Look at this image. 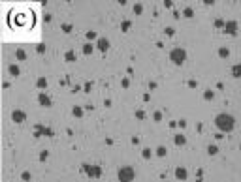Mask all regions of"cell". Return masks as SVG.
<instances>
[{
	"mask_svg": "<svg viewBox=\"0 0 241 182\" xmlns=\"http://www.w3.org/2000/svg\"><path fill=\"white\" fill-rule=\"evenodd\" d=\"M215 126H217L219 132L230 133L232 130L235 128V118L232 117V114H228V113H220V114H217V117H215Z\"/></svg>",
	"mask_w": 241,
	"mask_h": 182,
	"instance_id": "obj_1",
	"label": "cell"
},
{
	"mask_svg": "<svg viewBox=\"0 0 241 182\" xmlns=\"http://www.w3.org/2000/svg\"><path fill=\"white\" fill-rule=\"evenodd\" d=\"M170 60L175 66H183L187 62V51H185V47H173L170 51Z\"/></svg>",
	"mask_w": 241,
	"mask_h": 182,
	"instance_id": "obj_2",
	"label": "cell"
},
{
	"mask_svg": "<svg viewBox=\"0 0 241 182\" xmlns=\"http://www.w3.org/2000/svg\"><path fill=\"white\" fill-rule=\"evenodd\" d=\"M134 179H136L134 167H130V165H124V167L119 169V182H132Z\"/></svg>",
	"mask_w": 241,
	"mask_h": 182,
	"instance_id": "obj_3",
	"label": "cell"
},
{
	"mask_svg": "<svg viewBox=\"0 0 241 182\" xmlns=\"http://www.w3.org/2000/svg\"><path fill=\"white\" fill-rule=\"evenodd\" d=\"M83 171H85V175H89L91 179H98L100 175H102V167L100 165H83Z\"/></svg>",
	"mask_w": 241,
	"mask_h": 182,
	"instance_id": "obj_4",
	"label": "cell"
},
{
	"mask_svg": "<svg viewBox=\"0 0 241 182\" xmlns=\"http://www.w3.org/2000/svg\"><path fill=\"white\" fill-rule=\"evenodd\" d=\"M222 28H224V34H228V36H235V34L239 32V25H238V21H226Z\"/></svg>",
	"mask_w": 241,
	"mask_h": 182,
	"instance_id": "obj_5",
	"label": "cell"
},
{
	"mask_svg": "<svg viewBox=\"0 0 241 182\" xmlns=\"http://www.w3.org/2000/svg\"><path fill=\"white\" fill-rule=\"evenodd\" d=\"M173 175H175V179H177V180H187L188 171H187V167H181V165H179V167H175Z\"/></svg>",
	"mask_w": 241,
	"mask_h": 182,
	"instance_id": "obj_6",
	"label": "cell"
},
{
	"mask_svg": "<svg viewBox=\"0 0 241 182\" xmlns=\"http://www.w3.org/2000/svg\"><path fill=\"white\" fill-rule=\"evenodd\" d=\"M96 47H98L102 53H106V51L109 49V41H107L106 38H100V39H98V43H96Z\"/></svg>",
	"mask_w": 241,
	"mask_h": 182,
	"instance_id": "obj_7",
	"label": "cell"
},
{
	"mask_svg": "<svg viewBox=\"0 0 241 182\" xmlns=\"http://www.w3.org/2000/svg\"><path fill=\"white\" fill-rule=\"evenodd\" d=\"M173 143L177 145V146H185L187 145V137L183 135V133H179V135H175V139H173Z\"/></svg>",
	"mask_w": 241,
	"mask_h": 182,
	"instance_id": "obj_8",
	"label": "cell"
},
{
	"mask_svg": "<svg viewBox=\"0 0 241 182\" xmlns=\"http://www.w3.org/2000/svg\"><path fill=\"white\" fill-rule=\"evenodd\" d=\"M232 75H234L235 79H241V62L235 66H232Z\"/></svg>",
	"mask_w": 241,
	"mask_h": 182,
	"instance_id": "obj_9",
	"label": "cell"
},
{
	"mask_svg": "<svg viewBox=\"0 0 241 182\" xmlns=\"http://www.w3.org/2000/svg\"><path fill=\"white\" fill-rule=\"evenodd\" d=\"M219 57L220 58H228L230 57V49H228V47H220L219 49Z\"/></svg>",
	"mask_w": 241,
	"mask_h": 182,
	"instance_id": "obj_10",
	"label": "cell"
},
{
	"mask_svg": "<svg viewBox=\"0 0 241 182\" xmlns=\"http://www.w3.org/2000/svg\"><path fill=\"white\" fill-rule=\"evenodd\" d=\"M207 154H209V156H217V154H219L217 145H209V146H207Z\"/></svg>",
	"mask_w": 241,
	"mask_h": 182,
	"instance_id": "obj_11",
	"label": "cell"
},
{
	"mask_svg": "<svg viewBox=\"0 0 241 182\" xmlns=\"http://www.w3.org/2000/svg\"><path fill=\"white\" fill-rule=\"evenodd\" d=\"M40 103H42V105H47V107H49V105H51V100L45 96V94H40Z\"/></svg>",
	"mask_w": 241,
	"mask_h": 182,
	"instance_id": "obj_12",
	"label": "cell"
},
{
	"mask_svg": "<svg viewBox=\"0 0 241 182\" xmlns=\"http://www.w3.org/2000/svg\"><path fill=\"white\" fill-rule=\"evenodd\" d=\"M166 154H168V148H166V146H162V145H160L158 148H156V156L164 158V156H166Z\"/></svg>",
	"mask_w": 241,
	"mask_h": 182,
	"instance_id": "obj_13",
	"label": "cell"
},
{
	"mask_svg": "<svg viewBox=\"0 0 241 182\" xmlns=\"http://www.w3.org/2000/svg\"><path fill=\"white\" fill-rule=\"evenodd\" d=\"M213 98H215V92H213L211 88H207L205 92H203V100H207V101H209V100H213Z\"/></svg>",
	"mask_w": 241,
	"mask_h": 182,
	"instance_id": "obj_14",
	"label": "cell"
},
{
	"mask_svg": "<svg viewBox=\"0 0 241 182\" xmlns=\"http://www.w3.org/2000/svg\"><path fill=\"white\" fill-rule=\"evenodd\" d=\"M183 15H185L187 19L194 17V10H192V8H185V10H183Z\"/></svg>",
	"mask_w": 241,
	"mask_h": 182,
	"instance_id": "obj_15",
	"label": "cell"
},
{
	"mask_svg": "<svg viewBox=\"0 0 241 182\" xmlns=\"http://www.w3.org/2000/svg\"><path fill=\"white\" fill-rule=\"evenodd\" d=\"M13 118H15L17 122H23V120H25V114H23L21 111H17V113H13Z\"/></svg>",
	"mask_w": 241,
	"mask_h": 182,
	"instance_id": "obj_16",
	"label": "cell"
},
{
	"mask_svg": "<svg viewBox=\"0 0 241 182\" xmlns=\"http://www.w3.org/2000/svg\"><path fill=\"white\" fill-rule=\"evenodd\" d=\"M141 156H143V160H149V158L153 156V152H151V148H143V154H141Z\"/></svg>",
	"mask_w": 241,
	"mask_h": 182,
	"instance_id": "obj_17",
	"label": "cell"
},
{
	"mask_svg": "<svg viewBox=\"0 0 241 182\" xmlns=\"http://www.w3.org/2000/svg\"><path fill=\"white\" fill-rule=\"evenodd\" d=\"M224 23H226L224 19H217V21H215V26H217V28H222V26H224Z\"/></svg>",
	"mask_w": 241,
	"mask_h": 182,
	"instance_id": "obj_18",
	"label": "cell"
},
{
	"mask_svg": "<svg viewBox=\"0 0 241 182\" xmlns=\"http://www.w3.org/2000/svg\"><path fill=\"white\" fill-rule=\"evenodd\" d=\"M141 11H143V6H141V4H136V6H134V13H141Z\"/></svg>",
	"mask_w": 241,
	"mask_h": 182,
	"instance_id": "obj_19",
	"label": "cell"
},
{
	"mask_svg": "<svg viewBox=\"0 0 241 182\" xmlns=\"http://www.w3.org/2000/svg\"><path fill=\"white\" fill-rule=\"evenodd\" d=\"M83 53H85V54H89V53H92V45H89V43H87V45L83 47Z\"/></svg>",
	"mask_w": 241,
	"mask_h": 182,
	"instance_id": "obj_20",
	"label": "cell"
},
{
	"mask_svg": "<svg viewBox=\"0 0 241 182\" xmlns=\"http://www.w3.org/2000/svg\"><path fill=\"white\" fill-rule=\"evenodd\" d=\"M166 34H168V36H173V34H175V30L171 28V26H168V28H166Z\"/></svg>",
	"mask_w": 241,
	"mask_h": 182,
	"instance_id": "obj_21",
	"label": "cell"
},
{
	"mask_svg": "<svg viewBox=\"0 0 241 182\" xmlns=\"http://www.w3.org/2000/svg\"><path fill=\"white\" fill-rule=\"evenodd\" d=\"M74 114H75V117H81V114H83V111L79 109V107H75V109H74Z\"/></svg>",
	"mask_w": 241,
	"mask_h": 182,
	"instance_id": "obj_22",
	"label": "cell"
},
{
	"mask_svg": "<svg viewBox=\"0 0 241 182\" xmlns=\"http://www.w3.org/2000/svg\"><path fill=\"white\" fill-rule=\"evenodd\" d=\"M160 118H162V113H160V111H156V113H155V120H156V122H158V120H160Z\"/></svg>",
	"mask_w": 241,
	"mask_h": 182,
	"instance_id": "obj_23",
	"label": "cell"
},
{
	"mask_svg": "<svg viewBox=\"0 0 241 182\" xmlns=\"http://www.w3.org/2000/svg\"><path fill=\"white\" fill-rule=\"evenodd\" d=\"M128 26H130V23L124 21V23H123V30H128Z\"/></svg>",
	"mask_w": 241,
	"mask_h": 182,
	"instance_id": "obj_24",
	"label": "cell"
},
{
	"mask_svg": "<svg viewBox=\"0 0 241 182\" xmlns=\"http://www.w3.org/2000/svg\"><path fill=\"white\" fill-rule=\"evenodd\" d=\"M87 38L92 39V38H96V34H94V32H89V34H87Z\"/></svg>",
	"mask_w": 241,
	"mask_h": 182,
	"instance_id": "obj_25",
	"label": "cell"
},
{
	"mask_svg": "<svg viewBox=\"0 0 241 182\" xmlns=\"http://www.w3.org/2000/svg\"><path fill=\"white\" fill-rule=\"evenodd\" d=\"M196 182H202V180H200V179H198V180H196Z\"/></svg>",
	"mask_w": 241,
	"mask_h": 182,
	"instance_id": "obj_26",
	"label": "cell"
}]
</instances>
